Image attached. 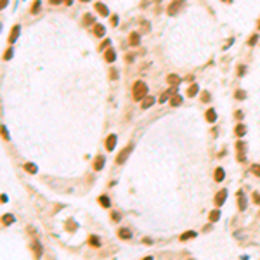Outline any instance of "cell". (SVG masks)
I'll return each instance as SVG.
<instances>
[{
  "label": "cell",
  "instance_id": "obj_1",
  "mask_svg": "<svg viewBox=\"0 0 260 260\" xmlns=\"http://www.w3.org/2000/svg\"><path fill=\"white\" fill-rule=\"evenodd\" d=\"M132 92H134V99H135V101H142L146 95H148V85H146L144 82H140V80L135 82Z\"/></svg>",
  "mask_w": 260,
  "mask_h": 260
},
{
  "label": "cell",
  "instance_id": "obj_2",
  "mask_svg": "<svg viewBox=\"0 0 260 260\" xmlns=\"http://www.w3.org/2000/svg\"><path fill=\"white\" fill-rule=\"evenodd\" d=\"M227 198V189H220L217 194H215V205L220 206V205H224V201Z\"/></svg>",
  "mask_w": 260,
  "mask_h": 260
},
{
  "label": "cell",
  "instance_id": "obj_3",
  "mask_svg": "<svg viewBox=\"0 0 260 260\" xmlns=\"http://www.w3.org/2000/svg\"><path fill=\"white\" fill-rule=\"evenodd\" d=\"M130 153H132V144H130V146H127V148L121 151L118 156H116V163H123V161L129 158V154H130Z\"/></svg>",
  "mask_w": 260,
  "mask_h": 260
},
{
  "label": "cell",
  "instance_id": "obj_4",
  "mask_svg": "<svg viewBox=\"0 0 260 260\" xmlns=\"http://www.w3.org/2000/svg\"><path fill=\"white\" fill-rule=\"evenodd\" d=\"M182 5H184V0H175V2H172L170 5H168V14L173 16V14L179 10V7H182Z\"/></svg>",
  "mask_w": 260,
  "mask_h": 260
},
{
  "label": "cell",
  "instance_id": "obj_5",
  "mask_svg": "<svg viewBox=\"0 0 260 260\" xmlns=\"http://www.w3.org/2000/svg\"><path fill=\"white\" fill-rule=\"evenodd\" d=\"M19 31H21V26H19V24H16V26L10 30V35H9V42H10V43H14V42L18 40V37H19Z\"/></svg>",
  "mask_w": 260,
  "mask_h": 260
},
{
  "label": "cell",
  "instance_id": "obj_6",
  "mask_svg": "<svg viewBox=\"0 0 260 260\" xmlns=\"http://www.w3.org/2000/svg\"><path fill=\"white\" fill-rule=\"evenodd\" d=\"M115 144H116V135H115V134H111L109 137L106 139V149L113 151V149H115Z\"/></svg>",
  "mask_w": 260,
  "mask_h": 260
},
{
  "label": "cell",
  "instance_id": "obj_7",
  "mask_svg": "<svg viewBox=\"0 0 260 260\" xmlns=\"http://www.w3.org/2000/svg\"><path fill=\"white\" fill-rule=\"evenodd\" d=\"M129 43L130 45H139L140 43V37H139V33H130V37H129Z\"/></svg>",
  "mask_w": 260,
  "mask_h": 260
},
{
  "label": "cell",
  "instance_id": "obj_8",
  "mask_svg": "<svg viewBox=\"0 0 260 260\" xmlns=\"http://www.w3.org/2000/svg\"><path fill=\"white\" fill-rule=\"evenodd\" d=\"M205 116H206V121H210V123H213V121L217 120V113H215V109L213 108H210V109L205 113Z\"/></svg>",
  "mask_w": 260,
  "mask_h": 260
},
{
  "label": "cell",
  "instance_id": "obj_9",
  "mask_svg": "<svg viewBox=\"0 0 260 260\" xmlns=\"http://www.w3.org/2000/svg\"><path fill=\"white\" fill-rule=\"evenodd\" d=\"M213 177H215V180L217 182H222L224 180V177H225V172H224V168H215V173H213Z\"/></svg>",
  "mask_w": 260,
  "mask_h": 260
},
{
  "label": "cell",
  "instance_id": "obj_10",
  "mask_svg": "<svg viewBox=\"0 0 260 260\" xmlns=\"http://www.w3.org/2000/svg\"><path fill=\"white\" fill-rule=\"evenodd\" d=\"M95 9H97V12H99L101 16H108V14H109L108 7H106L104 4H101V2H97V4H95Z\"/></svg>",
  "mask_w": 260,
  "mask_h": 260
},
{
  "label": "cell",
  "instance_id": "obj_11",
  "mask_svg": "<svg viewBox=\"0 0 260 260\" xmlns=\"http://www.w3.org/2000/svg\"><path fill=\"white\" fill-rule=\"evenodd\" d=\"M153 104H154V97H151V95H146V97L142 99V108H144V109L151 108Z\"/></svg>",
  "mask_w": 260,
  "mask_h": 260
},
{
  "label": "cell",
  "instance_id": "obj_12",
  "mask_svg": "<svg viewBox=\"0 0 260 260\" xmlns=\"http://www.w3.org/2000/svg\"><path fill=\"white\" fill-rule=\"evenodd\" d=\"M102 167H104V156H97L95 161H94V170H102Z\"/></svg>",
  "mask_w": 260,
  "mask_h": 260
},
{
  "label": "cell",
  "instance_id": "obj_13",
  "mask_svg": "<svg viewBox=\"0 0 260 260\" xmlns=\"http://www.w3.org/2000/svg\"><path fill=\"white\" fill-rule=\"evenodd\" d=\"M104 59L108 61V62H113V61L116 59V54H115V50H113V49H108V50H106V54H104Z\"/></svg>",
  "mask_w": 260,
  "mask_h": 260
},
{
  "label": "cell",
  "instance_id": "obj_14",
  "mask_svg": "<svg viewBox=\"0 0 260 260\" xmlns=\"http://www.w3.org/2000/svg\"><path fill=\"white\" fill-rule=\"evenodd\" d=\"M167 82H168L170 85H173V87H177V85L180 83V78L177 76V75H168V76H167Z\"/></svg>",
  "mask_w": 260,
  "mask_h": 260
},
{
  "label": "cell",
  "instance_id": "obj_15",
  "mask_svg": "<svg viewBox=\"0 0 260 260\" xmlns=\"http://www.w3.org/2000/svg\"><path fill=\"white\" fill-rule=\"evenodd\" d=\"M118 236H120L121 239H130V238H132V231H129V229H120V231H118Z\"/></svg>",
  "mask_w": 260,
  "mask_h": 260
},
{
  "label": "cell",
  "instance_id": "obj_16",
  "mask_svg": "<svg viewBox=\"0 0 260 260\" xmlns=\"http://www.w3.org/2000/svg\"><path fill=\"white\" fill-rule=\"evenodd\" d=\"M170 104L172 106H180V104H182V97H180L179 94H173V95L170 97Z\"/></svg>",
  "mask_w": 260,
  "mask_h": 260
},
{
  "label": "cell",
  "instance_id": "obj_17",
  "mask_svg": "<svg viewBox=\"0 0 260 260\" xmlns=\"http://www.w3.org/2000/svg\"><path fill=\"white\" fill-rule=\"evenodd\" d=\"M94 33H95L97 37H104L106 30H104V26H102V24H94Z\"/></svg>",
  "mask_w": 260,
  "mask_h": 260
},
{
  "label": "cell",
  "instance_id": "obj_18",
  "mask_svg": "<svg viewBox=\"0 0 260 260\" xmlns=\"http://www.w3.org/2000/svg\"><path fill=\"white\" fill-rule=\"evenodd\" d=\"M234 132H236V135H238V137H243V135H245V132H246V127L239 123V125L236 127V130H234Z\"/></svg>",
  "mask_w": 260,
  "mask_h": 260
},
{
  "label": "cell",
  "instance_id": "obj_19",
  "mask_svg": "<svg viewBox=\"0 0 260 260\" xmlns=\"http://www.w3.org/2000/svg\"><path fill=\"white\" fill-rule=\"evenodd\" d=\"M89 243L92 245V246H95V248H97V246H101V239L97 238V236H90V238H89Z\"/></svg>",
  "mask_w": 260,
  "mask_h": 260
},
{
  "label": "cell",
  "instance_id": "obj_20",
  "mask_svg": "<svg viewBox=\"0 0 260 260\" xmlns=\"http://www.w3.org/2000/svg\"><path fill=\"white\" fill-rule=\"evenodd\" d=\"M99 203L102 205V206H104V208H109V205H111V203H109V198H108V196H101V198H99Z\"/></svg>",
  "mask_w": 260,
  "mask_h": 260
},
{
  "label": "cell",
  "instance_id": "obj_21",
  "mask_svg": "<svg viewBox=\"0 0 260 260\" xmlns=\"http://www.w3.org/2000/svg\"><path fill=\"white\" fill-rule=\"evenodd\" d=\"M196 94H198V85L194 83V85H191V87H189V90H187V95H189V97H194Z\"/></svg>",
  "mask_w": 260,
  "mask_h": 260
},
{
  "label": "cell",
  "instance_id": "obj_22",
  "mask_svg": "<svg viewBox=\"0 0 260 260\" xmlns=\"http://www.w3.org/2000/svg\"><path fill=\"white\" fill-rule=\"evenodd\" d=\"M219 217H220V212L219 210L210 212V222H217V220H219Z\"/></svg>",
  "mask_w": 260,
  "mask_h": 260
},
{
  "label": "cell",
  "instance_id": "obj_23",
  "mask_svg": "<svg viewBox=\"0 0 260 260\" xmlns=\"http://www.w3.org/2000/svg\"><path fill=\"white\" fill-rule=\"evenodd\" d=\"M24 170L30 172V173H37V167H35L33 163H26V165H24Z\"/></svg>",
  "mask_w": 260,
  "mask_h": 260
},
{
  "label": "cell",
  "instance_id": "obj_24",
  "mask_svg": "<svg viewBox=\"0 0 260 260\" xmlns=\"http://www.w3.org/2000/svg\"><path fill=\"white\" fill-rule=\"evenodd\" d=\"M38 10H40V0H35L33 5H31V12L35 14V12H38Z\"/></svg>",
  "mask_w": 260,
  "mask_h": 260
},
{
  "label": "cell",
  "instance_id": "obj_25",
  "mask_svg": "<svg viewBox=\"0 0 260 260\" xmlns=\"http://www.w3.org/2000/svg\"><path fill=\"white\" fill-rule=\"evenodd\" d=\"M194 236H196V232H192V231H191V232H186V234H182V236H180V239L186 241V239H191V238H194Z\"/></svg>",
  "mask_w": 260,
  "mask_h": 260
},
{
  "label": "cell",
  "instance_id": "obj_26",
  "mask_svg": "<svg viewBox=\"0 0 260 260\" xmlns=\"http://www.w3.org/2000/svg\"><path fill=\"white\" fill-rule=\"evenodd\" d=\"M238 196H239V210H245L246 208V200H245V196H241V192Z\"/></svg>",
  "mask_w": 260,
  "mask_h": 260
},
{
  "label": "cell",
  "instance_id": "obj_27",
  "mask_svg": "<svg viewBox=\"0 0 260 260\" xmlns=\"http://www.w3.org/2000/svg\"><path fill=\"white\" fill-rule=\"evenodd\" d=\"M12 222H14V217L12 215H4V224L5 225H10Z\"/></svg>",
  "mask_w": 260,
  "mask_h": 260
},
{
  "label": "cell",
  "instance_id": "obj_28",
  "mask_svg": "<svg viewBox=\"0 0 260 260\" xmlns=\"http://www.w3.org/2000/svg\"><path fill=\"white\" fill-rule=\"evenodd\" d=\"M83 21H85V24H90V23H94V16L92 14H85Z\"/></svg>",
  "mask_w": 260,
  "mask_h": 260
},
{
  "label": "cell",
  "instance_id": "obj_29",
  "mask_svg": "<svg viewBox=\"0 0 260 260\" xmlns=\"http://www.w3.org/2000/svg\"><path fill=\"white\" fill-rule=\"evenodd\" d=\"M111 219L115 220V222H118V220H121V215H120V212H113V213H111Z\"/></svg>",
  "mask_w": 260,
  "mask_h": 260
},
{
  "label": "cell",
  "instance_id": "obj_30",
  "mask_svg": "<svg viewBox=\"0 0 260 260\" xmlns=\"http://www.w3.org/2000/svg\"><path fill=\"white\" fill-rule=\"evenodd\" d=\"M251 172H253L255 175H259V177H260V165H253V167H251Z\"/></svg>",
  "mask_w": 260,
  "mask_h": 260
},
{
  "label": "cell",
  "instance_id": "obj_31",
  "mask_svg": "<svg viewBox=\"0 0 260 260\" xmlns=\"http://www.w3.org/2000/svg\"><path fill=\"white\" fill-rule=\"evenodd\" d=\"M253 201H255V205H260V194L253 192Z\"/></svg>",
  "mask_w": 260,
  "mask_h": 260
},
{
  "label": "cell",
  "instance_id": "obj_32",
  "mask_svg": "<svg viewBox=\"0 0 260 260\" xmlns=\"http://www.w3.org/2000/svg\"><path fill=\"white\" fill-rule=\"evenodd\" d=\"M236 99H245V92L243 90H238L236 92Z\"/></svg>",
  "mask_w": 260,
  "mask_h": 260
},
{
  "label": "cell",
  "instance_id": "obj_33",
  "mask_svg": "<svg viewBox=\"0 0 260 260\" xmlns=\"http://www.w3.org/2000/svg\"><path fill=\"white\" fill-rule=\"evenodd\" d=\"M257 38H259V37H257V35H253L250 40H248V43H250V45H255V43H257Z\"/></svg>",
  "mask_w": 260,
  "mask_h": 260
},
{
  "label": "cell",
  "instance_id": "obj_34",
  "mask_svg": "<svg viewBox=\"0 0 260 260\" xmlns=\"http://www.w3.org/2000/svg\"><path fill=\"white\" fill-rule=\"evenodd\" d=\"M201 99H203V102H208V101H210V94H208V92H205Z\"/></svg>",
  "mask_w": 260,
  "mask_h": 260
},
{
  "label": "cell",
  "instance_id": "obj_35",
  "mask_svg": "<svg viewBox=\"0 0 260 260\" xmlns=\"http://www.w3.org/2000/svg\"><path fill=\"white\" fill-rule=\"evenodd\" d=\"M12 57V52H10V49H7V52L4 54V59H10Z\"/></svg>",
  "mask_w": 260,
  "mask_h": 260
},
{
  "label": "cell",
  "instance_id": "obj_36",
  "mask_svg": "<svg viewBox=\"0 0 260 260\" xmlns=\"http://www.w3.org/2000/svg\"><path fill=\"white\" fill-rule=\"evenodd\" d=\"M111 23H113V26H116L118 24V16H113L111 18Z\"/></svg>",
  "mask_w": 260,
  "mask_h": 260
},
{
  "label": "cell",
  "instance_id": "obj_37",
  "mask_svg": "<svg viewBox=\"0 0 260 260\" xmlns=\"http://www.w3.org/2000/svg\"><path fill=\"white\" fill-rule=\"evenodd\" d=\"M116 75H118V73H116V70H111V78H113V80L116 78Z\"/></svg>",
  "mask_w": 260,
  "mask_h": 260
},
{
  "label": "cell",
  "instance_id": "obj_38",
  "mask_svg": "<svg viewBox=\"0 0 260 260\" xmlns=\"http://www.w3.org/2000/svg\"><path fill=\"white\" fill-rule=\"evenodd\" d=\"M2 132H4V137L9 139V135H7V129H5V127H2Z\"/></svg>",
  "mask_w": 260,
  "mask_h": 260
},
{
  "label": "cell",
  "instance_id": "obj_39",
  "mask_svg": "<svg viewBox=\"0 0 260 260\" xmlns=\"http://www.w3.org/2000/svg\"><path fill=\"white\" fill-rule=\"evenodd\" d=\"M236 118H238V120L243 118V113H241V111H236Z\"/></svg>",
  "mask_w": 260,
  "mask_h": 260
},
{
  "label": "cell",
  "instance_id": "obj_40",
  "mask_svg": "<svg viewBox=\"0 0 260 260\" xmlns=\"http://www.w3.org/2000/svg\"><path fill=\"white\" fill-rule=\"evenodd\" d=\"M61 2H62V0H50V4H52V5H57V4H61Z\"/></svg>",
  "mask_w": 260,
  "mask_h": 260
},
{
  "label": "cell",
  "instance_id": "obj_41",
  "mask_svg": "<svg viewBox=\"0 0 260 260\" xmlns=\"http://www.w3.org/2000/svg\"><path fill=\"white\" fill-rule=\"evenodd\" d=\"M64 2H66V5H71V2H73V0H64Z\"/></svg>",
  "mask_w": 260,
  "mask_h": 260
},
{
  "label": "cell",
  "instance_id": "obj_42",
  "mask_svg": "<svg viewBox=\"0 0 260 260\" xmlns=\"http://www.w3.org/2000/svg\"><path fill=\"white\" fill-rule=\"evenodd\" d=\"M5 2H7V0H2V9L5 7Z\"/></svg>",
  "mask_w": 260,
  "mask_h": 260
},
{
  "label": "cell",
  "instance_id": "obj_43",
  "mask_svg": "<svg viewBox=\"0 0 260 260\" xmlns=\"http://www.w3.org/2000/svg\"><path fill=\"white\" fill-rule=\"evenodd\" d=\"M82 2H89V0H82Z\"/></svg>",
  "mask_w": 260,
  "mask_h": 260
}]
</instances>
